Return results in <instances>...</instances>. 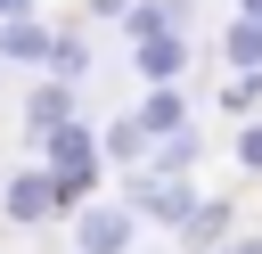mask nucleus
Returning <instances> with one entry per match:
<instances>
[{
	"mask_svg": "<svg viewBox=\"0 0 262 254\" xmlns=\"http://www.w3.org/2000/svg\"><path fill=\"white\" fill-rule=\"evenodd\" d=\"M41 172L57 180V213L90 205V188H98V131H90L82 115L57 123V131H41Z\"/></svg>",
	"mask_w": 262,
	"mask_h": 254,
	"instance_id": "obj_1",
	"label": "nucleus"
},
{
	"mask_svg": "<svg viewBox=\"0 0 262 254\" xmlns=\"http://www.w3.org/2000/svg\"><path fill=\"white\" fill-rule=\"evenodd\" d=\"M123 205L147 213V221H172V229H180V221L196 213V188H188L180 172H131V197H123Z\"/></svg>",
	"mask_w": 262,
	"mask_h": 254,
	"instance_id": "obj_2",
	"label": "nucleus"
},
{
	"mask_svg": "<svg viewBox=\"0 0 262 254\" xmlns=\"http://www.w3.org/2000/svg\"><path fill=\"white\" fill-rule=\"evenodd\" d=\"M74 254H131V205H74Z\"/></svg>",
	"mask_w": 262,
	"mask_h": 254,
	"instance_id": "obj_3",
	"label": "nucleus"
},
{
	"mask_svg": "<svg viewBox=\"0 0 262 254\" xmlns=\"http://www.w3.org/2000/svg\"><path fill=\"white\" fill-rule=\"evenodd\" d=\"M0 213H8V221H25V229H33V221H49V213H57V180H49L41 164H33V172H8V180H0Z\"/></svg>",
	"mask_w": 262,
	"mask_h": 254,
	"instance_id": "obj_4",
	"label": "nucleus"
},
{
	"mask_svg": "<svg viewBox=\"0 0 262 254\" xmlns=\"http://www.w3.org/2000/svg\"><path fill=\"white\" fill-rule=\"evenodd\" d=\"M82 107H74V82H57V74H41L33 90H25V139H41V131H57V123H74Z\"/></svg>",
	"mask_w": 262,
	"mask_h": 254,
	"instance_id": "obj_5",
	"label": "nucleus"
},
{
	"mask_svg": "<svg viewBox=\"0 0 262 254\" xmlns=\"http://www.w3.org/2000/svg\"><path fill=\"white\" fill-rule=\"evenodd\" d=\"M0 66H49V25L41 16H0Z\"/></svg>",
	"mask_w": 262,
	"mask_h": 254,
	"instance_id": "obj_6",
	"label": "nucleus"
},
{
	"mask_svg": "<svg viewBox=\"0 0 262 254\" xmlns=\"http://www.w3.org/2000/svg\"><path fill=\"white\" fill-rule=\"evenodd\" d=\"M131 123H139V139L156 147V139H172V131L188 123V107H180V90H172V82H156V90L139 98V115H131Z\"/></svg>",
	"mask_w": 262,
	"mask_h": 254,
	"instance_id": "obj_7",
	"label": "nucleus"
},
{
	"mask_svg": "<svg viewBox=\"0 0 262 254\" xmlns=\"http://www.w3.org/2000/svg\"><path fill=\"white\" fill-rule=\"evenodd\" d=\"M180 66H188V41H180V33H147V41H139V74H147V82H172Z\"/></svg>",
	"mask_w": 262,
	"mask_h": 254,
	"instance_id": "obj_8",
	"label": "nucleus"
},
{
	"mask_svg": "<svg viewBox=\"0 0 262 254\" xmlns=\"http://www.w3.org/2000/svg\"><path fill=\"white\" fill-rule=\"evenodd\" d=\"M221 238H229V205H196V213L180 221V246H188V254H213Z\"/></svg>",
	"mask_w": 262,
	"mask_h": 254,
	"instance_id": "obj_9",
	"label": "nucleus"
},
{
	"mask_svg": "<svg viewBox=\"0 0 262 254\" xmlns=\"http://www.w3.org/2000/svg\"><path fill=\"white\" fill-rule=\"evenodd\" d=\"M49 74H57V82H82V74H90V41H82V33H49Z\"/></svg>",
	"mask_w": 262,
	"mask_h": 254,
	"instance_id": "obj_10",
	"label": "nucleus"
},
{
	"mask_svg": "<svg viewBox=\"0 0 262 254\" xmlns=\"http://www.w3.org/2000/svg\"><path fill=\"white\" fill-rule=\"evenodd\" d=\"M98 156H106V164H123V172H131V164H139V156H147V139H139V123H131V115H123V123H106V131H98Z\"/></svg>",
	"mask_w": 262,
	"mask_h": 254,
	"instance_id": "obj_11",
	"label": "nucleus"
},
{
	"mask_svg": "<svg viewBox=\"0 0 262 254\" xmlns=\"http://www.w3.org/2000/svg\"><path fill=\"white\" fill-rule=\"evenodd\" d=\"M229 66H246V74H262V25H229Z\"/></svg>",
	"mask_w": 262,
	"mask_h": 254,
	"instance_id": "obj_12",
	"label": "nucleus"
},
{
	"mask_svg": "<svg viewBox=\"0 0 262 254\" xmlns=\"http://www.w3.org/2000/svg\"><path fill=\"white\" fill-rule=\"evenodd\" d=\"M188 164H196V139H188V123H180V131L156 147V164H147V172H188Z\"/></svg>",
	"mask_w": 262,
	"mask_h": 254,
	"instance_id": "obj_13",
	"label": "nucleus"
},
{
	"mask_svg": "<svg viewBox=\"0 0 262 254\" xmlns=\"http://www.w3.org/2000/svg\"><path fill=\"white\" fill-rule=\"evenodd\" d=\"M237 164H254V172H262V123H246V131H237Z\"/></svg>",
	"mask_w": 262,
	"mask_h": 254,
	"instance_id": "obj_14",
	"label": "nucleus"
},
{
	"mask_svg": "<svg viewBox=\"0 0 262 254\" xmlns=\"http://www.w3.org/2000/svg\"><path fill=\"white\" fill-rule=\"evenodd\" d=\"M123 8H131V0H90V16H123Z\"/></svg>",
	"mask_w": 262,
	"mask_h": 254,
	"instance_id": "obj_15",
	"label": "nucleus"
},
{
	"mask_svg": "<svg viewBox=\"0 0 262 254\" xmlns=\"http://www.w3.org/2000/svg\"><path fill=\"white\" fill-rule=\"evenodd\" d=\"M0 16H33V0H0Z\"/></svg>",
	"mask_w": 262,
	"mask_h": 254,
	"instance_id": "obj_16",
	"label": "nucleus"
},
{
	"mask_svg": "<svg viewBox=\"0 0 262 254\" xmlns=\"http://www.w3.org/2000/svg\"><path fill=\"white\" fill-rule=\"evenodd\" d=\"M229 254H262V238H237V246H229Z\"/></svg>",
	"mask_w": 262,
	"mask_h": 254,
	"instance_id": "obj_17",
	"label": "nucleus"
},
{
	"mask_svg": "<svg viewBox=\"0 0 262 254\" xmlns=\"http://www.w3.org/2000/svg\"><path fill=\"white\" fill-rule=\"evenodd\" d=\"M237 8H246V25H262V0H237Z\"/></svg>",
	"mask_w": 262,
	"mask_h": 254,
	"instance_id": "obj_18",
	"label": "nucleus"
}]
</instances>
